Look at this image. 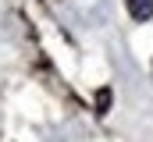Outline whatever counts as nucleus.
<instances>
[{
  "label": "nucleus",
  "mask_w": 153,
  "mask_h": 142,
  "mask_svg": "<svg viewBox=\"0 0 153 142\" xmlns=\"http://www.w3.org/2000/svg\"><path fill=\"white\" fill-rule=\"evenodd\" d=\"M128 14L135 21H150L153 18V0H128Z\"/></svg>",
  "instance_id": "1"
}]
</instances>
